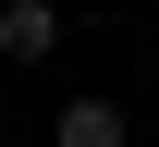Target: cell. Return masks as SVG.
<instances>
[{
  "label": "cell",
  "mask_w": 159,
  "mask_h": 147,
  "mask_svg": "<svg viewBox=\"0 0 159 147\" xmlns=\"http://www.w3.org/2000/svg\"><path fill=\"white\" fill-rule=\"evenodd\" d=\"M61 49V12L49 0H0V62H49Z\"/></svg>",
  "instance_id": "1"
},
{
  "label": "cell",
  "mask_w": 159,
  "mask_h": 147,
  "mask_svg": "<svg viewBox=\"0 0 159 147\" xmlns=\"http://www.w3.org/2000/svg\"><path fill=\"white\" fill-rule=\"evenodd\" d=\"M61 147H122L135 123H122V98H61V123H49Z\"/></svg>",
  "instance_id": "2"
}]
</instances>
